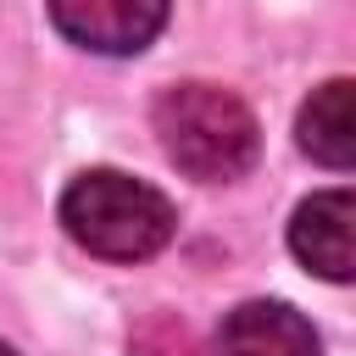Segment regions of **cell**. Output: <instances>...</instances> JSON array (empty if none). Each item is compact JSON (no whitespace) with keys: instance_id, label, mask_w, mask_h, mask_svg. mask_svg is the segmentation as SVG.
Here are the masks:
<instances>
[{"instance_id":"6da1fadb","label":"cell","mask_w":356,"mask_h":356,"mask_svg":"<svg viewBox=\"0 0 356 356\" xmlns=\"http://www.w3.org/2000/svg\"><path fill=\"white\" fill-rule=\"evenodd\" d=\"M61 228L106 261H145L167 250L178 217L161 189L145 178H128L117 167H89L61 189Z\"/></svg>"},{"instance_id":"7a4b0ae2","label":"cell","mask_w":356,"mask_h":356,"mask_svg":"<svg viewBox=\"0 0 356 356\" xmlns=\"http://www.w3.org/2000/svg\"><path fill=\"white\" fill-rule=\"evenodd\" d=\"M156 139L172 167H184L200 184H228L250 172L261 150V128L250 106L217 83H172L156 100Z\"/></svg>"},{"instance_id":"3957f363","label":"cell","mask_w":356,"mask_h":356,"mask_svg":"<svg viewBox=\"0 0 356 356\" xmlns=\"http://www.w3.org/2000/svg\"><path fill=\"white\" fill-rule=\"evenodd\" d=\"M44 6L50 22L95 56H139L167 22V0H44Z\"/></svg>"},{"instance_id":"277c9868","label":"cell","mask_w":356,"mask_h":356,"mask_svg":"<svg viewBox=\"0 0 356 356\" xmlns=\"http://www.w3.org/2000/svg\"><path fill=\"white\" fill-rule=\"evenodd\" d=\"M356 200L350 189H323L312 200L295 206L289 222V250L300 256V267H312L328 284H350L356 273Z\"/></svg>"},{"instance_id":"5b68a950","label":"cell","mask_w":356,"mask_h":356,"mask_svg":"<svg viewBox=\"0 0 356 356\" xmlns=\"http://www.w3.org/2000/svg\"><path fill=\"white\" fill-rule=\"evenodd\" d=\"M217 356H323L312 323L284 300H245L217 328Z\"/></svg>"},{"instance_id":"8992f818","label":"cell","mask_w":356,"mask_h":356,"mask_svg":"<svg viewBox=\"0 0 356 356\" xmlns=\"http://www.w3.org/2000/svg\"><path fill=\"white\" fill-rule=\"evenodd\" d=\"M350 95H356L350 78H328L323 89H312V100H306L300 117H295V139H300V150H306L312 161L334 167V172H345V167L356 161V117H350Z\"/></svg>"},{"instance_id":"52a82bcc","label":"cell","mask_w":356,"mask_h":356,"mask_svg":"<svg viewBox=\"0 0 356 356\" xmlns=\"http://www.w3.org/2000/svg\"><path fill=\"white\" fill-rule=\"evenodd\" d=\"M128 356H200V345H195V334H189L184 317L156 312V317H145V323L134 328Z\"/></svg>"},{"instance_id":"ba28073f","label":"cell","mask_w":356,"mask_h":356,"mask_svg":"<svg viewBox=\"0 0 356 356\" xmlns=\"http://www.w3.org/2000/svg\"><path fill=\"white\" fill-rule=\"evenodd\" d=\"M0 356H17V350H11V345H6V339H0Z\"/></svg>"}]
</instances>
